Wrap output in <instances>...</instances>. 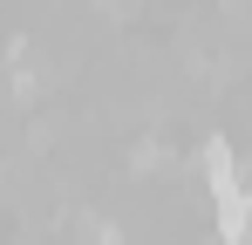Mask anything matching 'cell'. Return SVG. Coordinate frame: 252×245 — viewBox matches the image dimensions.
<instances>
[{"mask_svg":"<svg viewBox=\"0 0 252 245\" xmlns=\"http://www.w3.org/2000/svg\"><path fill=\"white\" fill-rule=\"evenodd\" d=\"M198 177H205L211 204H218V232H225V245H239V239H246V184H239V157H232L225 136H205Z\"/></svg>","mask_w":252,"mask_h":245,"instance_id":"6da1fadb","label":"cell"},{"mask_svg":"<svg viewBox=\"0 0 252 245\" xmlns=\"http://www.w3.org/2000/svg\"><path fill=\"white\" fill-rule=\"evenodd\" d=\"M82 245H123V232H116L109 218H95V225H89V232H82Z\"/></svg>","mask_w":252,"mask_h":245,"instance_id":"7a4b0ae2","label":"cell"}]
</instances>
